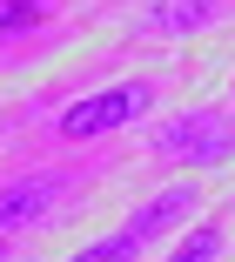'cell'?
Instances as JSON below:
<instances>
[{"instance_id": "cell-5", "label": "cell", "mask_w": 235, "mask_h": 262, "mask_svg": "<svg viewBox=\"0 0 235 262\" xmlns=\"http://www.w3.org/2000/svg\"><path fill=\"white\" fill-rule=\"evenodd\" d=\"M47 202H54V182H14V188H0V229H27L47 215Z\"/></svg>"}, {"instance_id": "cell-9", "label": "cell", "mask_w": 235, "mask_h": 262, "mask_svg": "<svg viewBox=\"0 0 235 262\" xmlns=\"http://www.w3.org/2000/svg\"><path fill=\"white\" fill-rule=\"evenodd\" d=\"M0 262H7V242H0Z\"/></svg>"}, {"instance_id": "cell-8", "label": "cell", "mask_w": 235, "mask_h": 262, "mask_svg": "<svg viewBox=\"0 0 235 262\" xmlns=\"http://www.w3.org/2000/svg\"><path fill=\"white\" fill-rule=\"evenodd\" d=\"M215 255H222V229H195V235L175 249L168 262H215Z\"/></svg>"}, {"instance_id": "cell-2", "label": "cell", "mask_w": 235, "mask_h": 262, "mask_svg": "<svg viewBox=\"0 0 235 262\" xmlns=\"http://www.w3.org/2000/svg\"><path fill=\"white\" fill-rule=\"evenodd\" d=\"M148 88L141 81H128V88H108V94H88V101H74V108H61V135L68 141H88V135H114V128H128V121H141L148 115Z\"/></svg>"}, {"instance_id": "cell-3", "label": "cell", "mask_w": 235, "mask_h": 262, "mask_svg": "<svg viewBox=\"0 0 235 262\" xmlns=\"http://www.w3.org/2000/svg\"><path fill=\"white\" fill-rule=\"evenodd\" d=\"M195 202H202V188H188V182H175V188H161V195H148L141 208H135V215L121 222L141 249L155 242V235H168V229H182L188 215H195Z\"/></svg>"}, {"instance_id": "cell-4", "label": "cell", "mask_w": 235, "mask_h": 262, "mask_svg": "<svg viewBox=\"0 0 235 262\" xmlns=\"http://www.w3.org/2000/svg\"><path fill=\"white\" fill-rule=\"evenodd\" d=\"M148 34L161 40H182V34H208L222 20V0H148Z\"/></svg>"}, {"instance_id": "cell-1", "label": "cell", "mask_w": 235, "mask_h": 262, "mask_svg": "<svg viewBox=\"0 0 235 262\" xmlns=\"http://www.w3.org/2000/svg\"><path fill=\"white\" fill-rule=\"evenodd\" d=\"M155 155H161V162H182V168L228 162V155H235V121L222 108H188V115H175L155 135Z\"/></svg>"}, {"instance_id": "cell-7", "label": "cell", "mask_w": 235, "mask_h": 262, "mask_svg": "<svg viewBox=\"0 0 235 262\" xmlns=\"http://www.w3.org/2000/svg\"><path fill=\"white\" fill-rule=\"evenodd\" d=\"M27 27H40V0H0V40H14Z\"/></svg>"}, {"instance_id": "cell-6", "label": "cell", "mask_w": 235, "mask_h": 262, "mask_svg": "<svg viewBox=\"0 0 235 262\" xmlns=\"http://www.w3.org/2000/svg\"><path fill=\"white\" fill-rule=\"evenodd\" d=\"M135 255H141V242H135L128 229H108L94 249H81V255H68V262H135Z\"/></svg>"}]
</instances>
